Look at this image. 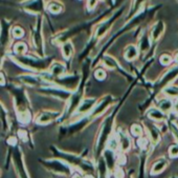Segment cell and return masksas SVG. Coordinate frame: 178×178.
Returning a JSON list of instances; mask_svg holds the SVG:
<instances>
[{"label":"cell","mask_w":178,"mask_h":178,"mask_svg":"<svg viewBox=\"0 0 178 178\" xmlns=\"http://www.w3.org/2000/svg\"><path fill=\"white\" fill-rule=\"evenodd\" d=\"M58 116V113H54V112H45V113L41 114V116L38 118L39 123H46L48 121H51L53 119H54Z\"/></svg>","instance_id":"cell-1"},{"label":"cell","mask_w":178,"mask_h":178,"mask_svg":"<svg viewBox=\"0 0 178 178\" xmlns=\"http://www.w3.org/2000/svg\"><path fill=\"white\" fill-rule=\"evenodd\" d=\"M93 104H94V99H91V98L85 99L84 101L81 103L77 112H79V113H86V112H88L91 108H92Z\"/></svg>","instance_id":"cell-2"},{"label":"cell","mask_w":178,"mask_h":178,"mask_svg":"<svg viewBox=\"0 0 178 178\" xmlns=\"http://www.w3.org/2000/svg\"><path fill=\"white\" fill-rule=\"evenodd\" d=\"M162 30H163V23H162V21L157 22V23L153 27V28H152V31H151L152 38H153L154 40H156L160 36V34H162Z\"/></svg>","instance_id":"cell-3"},{"label":"cell","mask_w":178,"mask_h":178,"mask_svg":"<svg viewBox=\"0 0 178 178\" xmlns=\"http://www.w3.org/2000/svg\"><path fill=\"white\" fill-rule=\"evenodd\" d=\"M149 117L152 120H155V121H162V120H163V113L162 110L151 109L150 112H149Z\"/></svg>","instance_id":"cell-4"},{"label":"cell","mask_w":178,"mask_h":178,"mask_svg":"<svg viewBox=\"0 0 178 178\" xmlns=\"http://www.w3.org/2000/svg\"><path fill=\"white\" fill-rule=\"evenodd\" d=\"M136 56H137L136 48L134 47V45H129L127 48V50H126V54H125L126 59L129 60V61H131V60H133Z\"/></svg>","instance_id":"cell-5"},{"label":"cell","mask_w":178,"mask_h":178,"mask_svg":"<svg viewBox=\"0 0 178 178\" xmlns=\"http://www.w3.org/2000/svg\"><path fill=\"white\" fill-rule=\"evenodd\" d=\"M158 108H159V110H162V112H168V111H170L171 108H172V102H171V100H170V99H166V98L159 100V102H158Z\"/></svg>","instance_id":"cell-6"},{"label":"cell","mask_w":178,"mask_h":178,"mask_svg":"<svg viewBox=\"0 0 178 178\" xmlns=\"http://www.w3.org/2000/svg\"><path fill=\"white\" fill-rule=\"evenodd\" d=\"M62 52H63V55H64L65 58H69L73 52V48L70 42H65V43L63 44Z\"/></svg>","instance_id":"cell-7"},{"label":"cell","mask_w":178,"mask_h":178,"mask_svg":"<svg viewBox=\"0 0 178 178\" xmlns=\"http://www.w3.org/2000/svg\"><path fill=\"white\" fill-rule=\"evenodd\" d=\"M166 160H159L158 162H156L154 165L153 166V170H152V173L153 174H157V173H159V172H162L163 169L166 168Z\"/></svg>","instance_id":"cell-8"},{"label":"cell","mask_w":178,"mask_h":178,"mask_svg":"<svg viewBox=\"0 0 178 178\" xmlns=\"http://www.w3.org/2000/svg\"><path fill=\"white\" fill-rule=\"evenodd\" d=\"M148 129H149V132H150V134H151L152 140H153L154 142H157V141H158V139H159V133H158V131H157V129L154 128L153 125H149Z\"/></svg>","instance_id":"cell-9"},{"label":"cell","mask_w":178,"mask_h":178,"mask_svg":"<svg viewBox=\"0 0 178 178\" xmlns=\"http://www.w3.org/2000/svg\"><path fill=\"white\" fill-rule=\"evenodd\" d=\"M62 8L61 5H60L59 3H57V2H51V3H49V5H48V11L54 14H58L61 12Z\"/></svg>","instance_id":"cell-10"},{"label":"cell","mask_w":178,"mask_h":178,"mask_svg":"<svg viewBox=\"0 0 178 178\" xmlns=\"http://www.w3.org/2000/svg\"><path fill=\"white\" fill-rule=\"evenodd\" d=\"M64 71H65L64 67H63L62 64H54V67H53V69H51V72H53V74H54L56 76H60L62 73H64Z\"/></svg>","instance_id":"cell-11"},{"label":"cell","mask_w":178,"mask_h":178,"mask_svg":"<svg viewBox=\"0 0 178 178\" xmlns=\"http://www.w3.org/2000/svg\"><path fill=\"white\" fill-rule=\"evenodd\" d=\"M23 35H24V31L22 30L21 28H19V27L14 28V30H13V36L14 37H16V38H21Z\"/></svg>","instance_id":"cell-12"},{"label":"cell","mask_w":178,"mask_h":178,"mask_svg":"<svg viewBox=\"0 0 178 178\" xmlns=\"http://www.w3.org/2000/svg\"><path fill=\"white\" fill-rule=\"evenodd\" d=\"M120 145H122L123 150H128L129 145H130V141H129L127 136H122V140H120Z\"/></svg>","instance_id":"cell-13"},{"label":"cell","mask_w":178,"mask_h":178,"mask_svg":"<svg viewBox=\"0 0 178 178\" xmlns=\"http://www.w3.org/2000/svg\"><path fill=\"white\" fill-rule=\"evenodd\" d=\"M131 132H132V134H133L134 136H140L142 133H143V129L140 128L139 125H132Z\"/></svg>","instance_id":"cell-14"},{"label":"cell","mask_w":178,"mask_h":178,"mask_svg":"<svg viewBox=\"0 0 178 178\" xmlns=\"http://www.w3.org/2000/svg\"><path fill=\"white\" fill-rule=\"evenodd\" d=\"M166 93L169 96H178V88L176 87H169L166 90Z\"/></svg>","instance_id":"cell-15"},{"label":"cell","mask_w":178,"mask_h":178,"mask_svg":"<svg viewBox=\"0 0 178 178\" xmlns=\"http://www.w3.org/2000/svg\"><path fill=\"white\" fill-rule=\"evenodd\" d=\"M25 50H26V47H25V44L24 43H17L16 44V47H15V52L17 54H22V53H24Z\"/></svg>","instance_id":"cell-16"},{"label":"cell","mask_w":178,"mask_h":178,"mask_svg":"<svg viewBox=\"0 0 178 178\" xmlns=\"http://www.w3.org/2000/svg\"><path fill=\"white\" fill-rule=\"evenodd\" d=\"M169 153H170V156L171 157H176L178 156V145H172L169 150Z\"/></svg>","instance_id":"cell-17"},{"label":"cell","mask_w":178,"mask_h":178,"mask_svg":"<svg viewBox=\"0 0 178 178\" xmlns=\"http://www.w3.org/2000/svg\"><path fill=\"white\" fill-rule=\"evenodd\" d=\"M160 62L165 65H168L171 64V57L168 56V55H162L160 57Z\"/></svg>","instance_id":"cell-18"},{"label":"cell","mask_w":178,"mask_h":178,"mask_svg":"<svg viewBox=\"0 0 178 178\" xmlns=\"http://www.w3.org/2000/svg\"><path fill=\"white\" fill-rule=\"evenodd\" d=\"M94 75H96V78L97 79H104L106 77V73L104 70H96Z\"/></svg>","instance_id":"cell-19"},{"label":"cell","mask_w":178,"mask_h":178,"mask_svg":"<svg viewBox=\"0 0 178 178\" xmlns=\"http://www.w3.org/2000/svg\"><path fill=\"white\" fill-rule=\"evenodd\" d=\"M115 176H116V178H123V176H124V174H123V172H122V170H120V169H119V170H116Z\"/></svg>","instance_id":"cell-20"},{"label":"cell","mask_w":178,"mask_h":178,"mask_svg":"<svg viewBox=\"0 0 178 178\" xmlns=\"http://www.w3.org/2000/svg\"><path fill=\"white\" fill-rule=\"evenodd\" d=\"M73 178H82V176H81V175H79L77 173H76L73 175Z\"/></svg>","instance_id":"cell-21"},{"label":"cell","mask_w":178,"mask_h":178,"mask_svg":"<svg viewBox=\"0 0 178 178\" xmlns=\"http://www.w3.org/2000/svg\"><path fill=\"white\" fill-rule=\"evenodd\" d=\"M175 60H176V61L178 62V53L176 54V56H175Z\"/></svg>","instance_id":"cell-22"},{"label":"cell","mask_w":178,"mask_h":178,"mask_svg":"<svg viewBox=\"0 0 178 178\" xmlns=\"http://www.w3.org/2000/svg\"><path fill=\"white\" fill-rule=\"evenodd\" d=\"M175 109H176V110H177V112H178V103L176 104V107H175Z\"/></svg>","instance_id":"cell-23"}]
</instances>
